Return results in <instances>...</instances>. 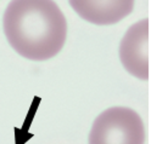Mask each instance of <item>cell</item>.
Returning a JSON list of instances; mask_svg holds the SVG:
<instances>
[{
    "label": "cell",
    "instance_id": "7a4b0ae2",
    "mask_svg": "<svg viewBox=\"0 0 151 144\" xmlns=\"http://www.w3.org/2000/svg\"><path fill=\"white\" fill-rule=\"evenodd\" d=\"M145 130L139 114L130 108L113 107L94 121L89 144H144Z\"/></svg>",
    "mask_w": 151,
    "mask_h": 144
},
{
    "label": "cell",
    "instance_id": "3957f363",
    "mask_svg": "<svg viewBox=\"0 0 151 144\" xmlns=\"http://www.w3.org/2000/svg\"><path fill=\"white\" fill-rule=\"evenodd\" d=\"M119 56L132 75L141 80L149 79V20L129 28L121 41Z\"/></svg>",
    "mask_w": 151,
    "mask_h": 144
},
{
    "label": "cell",
    "instance_id": "6da1fadb",
    "mask_svg": "<svg viewBox=\"0 0 151 144\" xmlns=\"http://www.w3.org/2000/svg\"><path fill=\"white\" fill-rule=\"evenodd\" d=\"M3 24L11 47L32 61L55 57L67 36L66 18L52 0H11Z\"/></svg>",
    "mask_w": 151,
    "mask_h": 144
},
{
    "label": "cell",
    "instance_id": "277c9868",
    "mask_svg": "<svg viewBox=\"0 0 151 144\" xmlns=\"http://www.w3.org/2000/svg\"><path fill=\"white\" fill-rule=\"evenodd\" d=\"M83 20L96 26H110L122 21L134 7V0H68Z\"/></svg>",
    "mask_w": 151,
    "mask_h": 144
}]
</instances>
